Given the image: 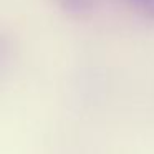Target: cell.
<instances>
[{
  "label": "cell",
  "instance_id": "cell-1",
  "mask_svg": "<svg viewBox=\"0 0 154 154\" xmlns=\"http://www.w3.org/2000/svg\"><path fill=\"white\" fill-rule=\"evenodd\" d=\"M136 10L149 18H154V0H128Z\"/></svg>",
  "mask_w": 154,
  "mask_h": 154
},
{
  "label": "cell",
  "instance_id": "cell-2",
  "mask_svg": "<svg viewBox=\"0 0 154 154\" xmlns=\"http://www.w3.org/2000/svg\"><path fill=\"white\" fill-rule=\"evenodd\" d=\"M61 5H63L66 10H75V12H81L86 10L93 5L94 0H60Z\"/></svg>",
  "mask_w": 154,
  "mask_h": 154
}]
</instances>
